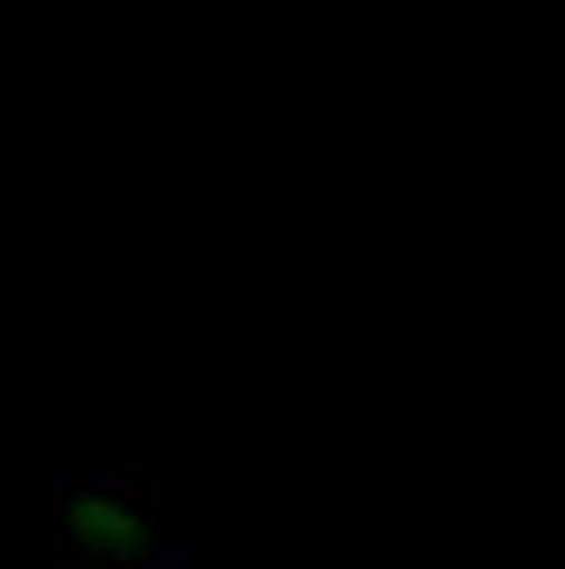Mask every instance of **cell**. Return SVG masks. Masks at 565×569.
Listing matches in <instances>:
<instances>
[{
	"mask_svg": "<svg viewBox=\"0 0 565 569\" xmlns=\"http://www.w3.org/2000/svg\"><path fill=\"white\" fill-rule=\"evenodd\" d=\"M67 539L98 561H129L138 557L150 521L138 499L111 490V486H76L67 495V517H62Z\"/></svg>",
	"mask_w": 565,
	"mask_h": 569,
	"instance_id": "cell-1",
	"label": "cell"
}]
</instances>
